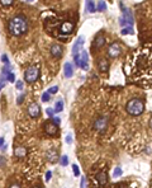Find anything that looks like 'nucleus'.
Wrapping results in <instances>:
<instances>
[{"label": "nucleus", "instance_id": "1", "mask_svg": "<svg viewBox=\"0 0 152 188\" xmlns=\"http://www.w3.org/2000/svg\"><path fill=\"white\" fill-rule=\"evenodd\" d=\"M8 28H9V32L13 36H22V34L27 33V31H28V22H27V19L24 17L17 15V17L11 18L9 21Z\"/></svg>", "mask_w": 152, "mask_h": 188}, {"label": "nucleus", "instance_id": "2", "mask_svg": "<svg viewBox=\"0 0 152 188\" xmlns=\"http://www.w3.org/2000/svg\"><path fill=\"white\" fill-rule=\"evenodd\" d=\"M125 109H127V112L131 114V116H139L144 111V103L142 99H139V98H133L127 103Z\"/></svg>", "mask_w": 152, "mask_h": 188}, {"label": "nucleus", "instance_id": "3", "mask_svg": "<svg viewBox=\"0 0 152 188\" xmlns=\"http://www.w3.org/2000/svg\"><path fill=\"white\" fill-rule=\"evenodd\" d=\"M75 64L76 66H80L82 67V70H87L89 69V65H87V61H89V55H87V52L85 50H81L80 53L77 55H75Z\"/></svg>", "mask_w": 152, "mask_h": 188}, {"label": "nucleus", "instance_id": "4", "mask_svg": "<svg viewBox=\"0 0 152 188\" xmlns=\"http://www.w3.org/2000/svg\"><path fill=\"white\" fill-rule=\"evenodd\" d=\"M39 78V69L37 66H29L24 72V79L27 83H34Z\"/></svg>", "mask_w": 152, "mask_h": 188}, {"label": "nucleus", "instance_id": "5", "mask_svg": "<svg viewBox=\"0 0 152 188\" xmlns=\"http://www.w3.org/2000/svg\"><path fill=\"white\" fill-rule=\"evenodd\" d=\"M106 126H108V117H105V116L99 117L98 120H95V122H94V130H96L99 132L104 131L106 128Z\"/></svg>", "mask_w": 152, "mask_h": 188}, {"label": "nucleus", "instance_id": "6", "mask_svg": "<svg viewBox=\"0 0 152 188\" xmlns=\"http://www.w3.org/2000/svg\"><path fill=\"white\" fill-rule=\"evenodd\" d=\"M120 53H122V48H120L119 43L114 42V43H112L109 46V48H108V56L109 57H112V59H117Z\"/></svg>", "mask_w": 152, "mask_h": 188}, {"label": "nucleus", "instance_id": "7", "mask_svg": "<svg viewBox=\"0 0 152 188\" xmlns=\"http://www.w3.org/2000/svg\"><path fill=\"white\" fill-rule=\"evenodd\" d=\"M28 114L32 118H36L38 117L41 114V108H39V106L37 104V103H32L29 107H28Z\"/></svg>", "mask_w": 152, "mask_h": 188}, {"label": "nucleus", "instance_id": "8", "mask_svg": "<svg viewBox=\"0 0 152 188\" xmlns=\"http://www.w3.org/2000/svg\"><path fill=\"white\" fill-rule=\"evenodd\" d=\"M84 37L82 36H80L77 40H76L75 42V45H74V48H72V55H77V53H80V51L82 50V46H84Z\"/></svg>", "mask_w": 152, "mask_h": 188}, {"label": "nucleus", "instance_id": "9", "mask_svg": "<svg viewBox=\"0 0 152 188\" xmlns=\"http://www.w3.org/2000/svg\"><path fill=\"white\" fill-rule=\"evenodd\" d=\"M44 131H46V133L53 136V135H56V133L58 132V126L53 125L52 122H47V123L44 125Z\"/></svg>", "mask_w": 152, "mask_h": 188}, {"label": "nucleus", "instance_id": "10", "mask_svg": "<svg viewBox=\"0 0 152 188\" xmlns=\"http://www.w3.org/2000/svg\"><path fill=\"white\" fill-rule=\"evenodd\" d=\"M95 179L98 181L99 184L104 186L108 183V173H106V172H99L96 174V177H95Z\"/></svg>", "mask_w": 152, "mask_h": 188}, {"label": "nucleus", "instance_id": "11", "mask_svg": "<svg viewBox=\"0 0 152 188\" xmlns=\"http://www.w3.org/2000/svg\"><path fill=\"white\" fill-rule=\"evenodd\" d=\"M62 53H63V50L60 45H53L51 47V55L53 57H56V59H60L62 56Z\"/></svg>", "mask_w": 152, "mask_h": 188}, {"label": "nucleus", "instance_id": "12", "mask_svg": "<svg viewBox=\"0 0 152 188\" xmlns=\"http://www.w3.org/2000/svg\"><path fill=\"white\" fill-rule=\"evenodd\" d=\"M46 158L51 163H55L56 160L58 159V153H57V150H55V149H49L47 151V154H46Z\"/></svg>", "mask_w": 152, "mask_h": 188}, {"label": "nucleus", "instance_id": "13", "mask_svg": "<svg viewBox=\"0 0 152 188\" xmlns=\"http://www.w3.org/2000/svg\"><path fill=\"white\" fill-rule=\"evenodd\" d=\"M74 31V23L71 22H65L62 26H61V32L62 33H66V34H70L72 33Z\"/></svg>", "mask_w": 152, "mask_h": 188}, {"label": "nucleus", "instance_id": "14", "mask_svg": "<svg viewBox=\"0 0 152 188\" xmlns=\"http://www.w3.org/2000/svg\"><path fill=\"white\" fill-rule=\"evenodd\" d=\"M63 74L66 78H71L72 75H74V67H72V65L70 62H66L63 66Z\"/></svg>", "mask_w": 152, "mask_h": 188}, {"label": "nucleus", "instance_id": "15", "mask_svg": "<svg viewBox=\"0 0 152 188\" xmlns=\"http://www.w3.org/2000/svg\"><path fill=\"white\" fill-rule=\"evenodd\" d=\"M27 149L25 148H17L14 150V155L17 156V158H23V156H25L27 155Z\"/></svg>", "mask_w": 152, "mask_h": 188}, {"label": "nucleus", "instance_id": "16", "mask_svg": "<svg viewBox=\"0 0 152 188\" xmlns=\"http://www.w3.org/2000/svg\"><path fill=\"white\" fill-rule=\"evenodd\" d=\"M104 43H105V38L103 37V36H99L96 40L94 41V47L100 48V47H103V46H104Z\"/></svg>", "mask_w": 152, "mask_h": 188}, {"label": "nucleus", "instance_id": "17", "mask_svg": "<svg viewBox=\"0 0 152 188\" xmlns=\"http://www.w3.org/2000/svg\"><path fill=\"white\" fill-rule=\"evenodd\" d=\"M108 67H109V64L106 61V59H101L99 61V69H100V71H106Z\"/></svg>", "mask_w": 152, "mask_h": 188}, {"label": "nucleus", "instance_id": "18", "mask_svg": "<svg viewBox=\"0 0 152 188\" xmlns=\"http://www.w3.org/2000/svg\"><path fill=\"white\" fill-rule=\"evenodd\" d=\"M62 109H63V101H57L56 102V104H55V112H62Z\"/></svg>", "mask_w": 152, "mask_h": 188}, {"label": "nucleus", "instance_id": "19", "mask_svg": "<svg viewBox=\"0 0 152 188\" xmlns=\"http://www.w3.org/2000/svg\"><path fill=\"white\" fill-rule=\"evenodd\" d=\"M86 10L89 11V13H94L95 10V3L94 1H86Z\"/></svg>", "mask_w": 152, "mask_h": 188}, {"label": "nucleus", "instance_id": "20", "mask_svg": "<svg viewBox=\"0 0 152 188\" xmlns=\"http://www.w3.org/2000/svg\"><path fill=\"white\" fill-rule=\"evenodd\" d=\"M95 9L99 10V11H104L106 9V3L105 1H99L98 3V6L95 8Z\"/></svg>", "mask_w": 152, "mask_h": 188}, {"label": "nucleus", "instance_id": "21", "mask_svg": "<svg viewBox=\"0 0 152 188\" xmlns=\"http://www.w3.org/2000/svg\"><path fill=\"white\" fill-rule=\"evenodd\" d=\"M60 164H61L62 167H66L67 164H68V156H67V155H62V156H61Z\"/></svg>", "mask_w": 152, "mask_h": 188}, {"label": "nucleus", "instance_id": "22", "mask_svg": "<svg viewBox=\"0 0 152 188\" xmlns=\"http://www.w3.org/2000/svg\"><path fill=\"white\" fill-rule=\"evenodd\" d=\"M122 173H123V172H122V169L119 167L118 168H115V169H114V172H113V177L114 178H119L120 175H122Z\"/></svg>", "mask_w": 152, "mask_h": 188}, {"label": "nucleus", "instance_id": "23", "mask_svg": "<svg viewBox=\"0 0 152 188\" xmlns=\"http://www.w3.org/2000/svg\"><path fill=\"white\" fill-rule=\"evenodd\" d=\"M0 4L3 6H11L14 4V1L13 0H0Z\"/></svg>", "mask_w": 152, "mask_h": 188}, {"label": "nucleus", "instance_id": "24", "mask_svg": "<svg viewBox=\"0 0 152 188\" xmlns=\"http://www.w3.org/2000/svg\"><path fill=\"white\" fill-rule=\"evenodd\" d=\"M72 170H74V175H75V177H79V175H80V168L76 165V164H72Z\"/></svg>", "mask_w": 152, "mask_h": 188}, {"label": "nucleus", "instance_id": "25", "mask_svg": "<svg viewBox=\"0 0 152 188\" xmlns=\"http://www.w3.org/2000/svg\"><path fill=\"white\" fill-rule=\"evenodd\" d=\"M6 79L9 83H15V75L13 74V72H9V74L6 75Z\"/></svg>", "mask_w": 152, "mask_h": 188}, {"label": "nucleus", "instance_id": "26", "mask_svg": "<svg viewBox=\"0 0 152 188\" xmlns=\"http://www.w3.org/2000/svg\"><path fill=\"white\" fill-rule=\"evenodd\" d=\"M57 92H58V87L55 85V87H51V88H49L47 93H48V94H56Z\"/></svg>", "mask_w": 152, "mask_h": 188}, {"label": "nucleus", "instance_id": "27", "mask_svg": "<svg viewBox=\"0 0 152 188\" xmlns=\"http://www.w3.org/2000/svg\"><path fill=\"white\" fill-rule=\"evenodd\" d=\"M52 123L56 125V126H58V125L61 123V118H60V117H53V118H52Z\"/></svg>", "mask_w": 152, "mask_h": 188}, {"label": "nucleus", "instance_id": "28", "mask_svg": "<svg viewBox=\"0 0 152 188\" xmlns=\"http://www.w3.org/2000/svg\"><path fill=\"white\" fill-rule=\"evenodd\" d=\"M42 101H43V102H48L49 101V94L48 93H43V94H42Z\"/></svg>", "mask_w": 152, "mask_h": 188}, {"label": "nucleus", "instance_id": "29", "mask_svg": "<svg viewBox=\"0 0 152 188\" xmlns=\"http://www.w3.org/2000/svg\"><path fill=\"white\" fill-rule=\"evenodd\" d=\"M46 113H47V116L52 117L53 113H55V111H53V108H47V109H46Z\"/></svg>", "mask_w": 152, "mask_h": 188}, {"label": "nucleus", "instance_id": "30", "mask_svg": "<svg viewBox=\"0 0 152 188\" xmlns=\"http://www.w3.org/2000/svg\"><path fill=\"white\" fill-rule=\"evenodd\" d=\"M15 87H17V89H23V82L22 80H18V82L15 83Z\"/></svg>", "mask_w": 152, "mask_h": 188}, {"label": "nucleus", "instance_id": "31", "mask_svg": "<svg viewBox=\"0 0 152 188\" xmlns=\"http://www.w3.org/2000/svg\"><path fill=\"white\" fill-rule=\"evenodd\" d=\"M51 177H52V172L51 170H47V173H46V181H49L51 179Z\"/></svg>", "mask_w": 152, "mask_h": 188}, {"label": "nucleus", "instance_id": "32", "mask_svg": "<svg viewBox=\"0 0 152 188\" xmlns=\"http://www.w3.org/2000/svg\"><path fill=\"white\" fill-rule=\"evenodd\" d=\"M122 34H133L132 29H122Z\"/></svg>", "mask_w": 152, "mask_h": 188}, {"label": "nucleus", "instance_id": "33", "mask_svg": "<svg viewBox=\"0 0 152 188\" xmlns=\"http://www.w3.org/2000/svg\"><path fill=\"white\" fill-rule=\"evenodd\" d=\"M1 61H3V62L4 64H9V60H8V56L6 55H1Z\"/></svg>", "mask_w": 152, "mask_h": 188}, {"label": "nucleus", "instance_id": "34", "mask_svg": "<svg viewBox=\"0 0 152 188\" xmlns=\"http://www.w3.org/2000/svg\"><path fill=\"white\" fill-rule=\"evenodd\" d=\"M66 143H67L68 145H71V144H72V136L70 135V133H68V135L66 136Z\"/></svg>", "mask_w": 152, "mask_h": 188}, {"label": "nucleus", "instance_id": "35", "mask_svg": "<svg viewBox=\"0 0 152 188\" xmlns=\"http://www.w3.org/2000/svg\"><path fill=\"white\" fill-rule=\"evenodd\" d=\"M23 99H24V94L19 95V97H18V101H17L18 104H22V103H23Z\"/></svg>", "mask_w": 152, "mask_h": 188}, {"label": "nucleus", "instance_id": "36", "mask_svg": "<svg viewBox=\"0 0 152 188\" xmlns=\"http://www.w3.org/2000/svg\"><path fill=\"white\" fill-rule=\"evenodd\" d=\"M85 182H86V178L82 177L81 178V183H80V188H85Z\"/></svg>", "mask_w": 152, "mask_h": 188}, {"label": "nucleus", "instance_id": "37", "mask_svg": "<svg viewBox=\"0 0 152 188\" xmlns=\"http://www.w3.org/2000/svg\"><path fill=\"white\" fill-rule=\"evenodd\" d=\"M5 85H6V82H4V79H1V82H0V90H1Z\"/></svg>", "mask_w": 152, "mask_h": 188}, {"label": "nucleus", "instance_id": "38", "mask_svg": "<svg viewBox=\"0 0 152 188\" xmlns=\"http://www.w3.org/2000/svg\"><path fill=\"white\" fill-rule=\"evenodd\" d=\"M4 163H5V160H4V158H3V156H0V165H3Z\"/></svg>", "mask_w": 152, "mask_h": 188}, {"label": "nucleus", "instance_id": "39", "mask_svg": "<svg viewBox=\"0 0 152 188\" xmlns=\"http://www.w3.org/2000/svg\"><path fill=\"white\" fill-rule=\"evenodd\" d=\"M9 188H20V186H19V184H11Z\"/></svg>", "mask_w": 152, "mask_h": 188}, {"label": "nucleus", "instance_id": "40", "mask_svg": "<svg viewBox=\"0 0 152 188\" xmlns=\"http://www.w3.org/2000/svg\"><path fill=\"white\" fill-rule=\"evenodd\" d=\"M3 145H4V139H3V137H0V148H1Z\"/></svg>", "mask_w": 152, "mask_h": 188}, {"label": "nucleus", "instance_id": "41", "mask_svg": "<svg viewBox=\"0 0 152 188\" xmlns=\"http://www.w3.org/2000/svg\"><path fill=\"white\" fill-rule=\"evenodd\" d=\"M34 188H42V187H34Z\"/></svg>", "mask_w": 152, "mask_h": 188}]
</instances>
